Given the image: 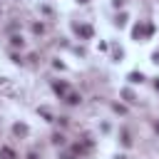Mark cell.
I'll list each match as a JSON object with an SVG mask.
<instances>
[{
	"label": "cell",
	"mask_w": 159,
	"mask_h": 159,
	"mask_svg": "<svg viewBox=\"0 0 159 159\" xmlns=\"http://www.w3.org/2000/svg\"><path fill=\"white\" fill-rule=\"evenodd\" d=\"M129 80H132V82H142L144 77H142V75H137V72H132V75H129Z\"/></svg>",
	"instance_id": "277c9868"
},
{
	"label": "cell",
	"mask_w": 159,
	"mask_h": 159,
	"mask_svg": "<svg viewBox=\"0 0 159 159\" xmlns=\"http://www.w3.org/2000/svg\"><path fill=\"white\" fill-rule=\"evenodd\" d=\"M77 32L82 35V37H92V28H87V25H82V28H77Z\"/></svg>",
	"instance_id": "6da1fadb"
},
{
	"label": "cell",
	"mask_w": 159,
	"mask_h": 159,
	"mask_svg": "<svg viewBox=\"0 0 159 159\" xmlns=\"http://www.w3.org/2000/svg\"><path fill=\"white\" fill-rule=\"evenodd\" d=\"M67 102H70V105H77L80 97H77V94H67Z\"/></svg>",
	"instance_id": "5b68a950"
},
{
	"label": "cell",
	"mask_w": 159,
	"mask_h": 159,
	"mask_svg": "<svg viewBox=\"0 0 159 159\" xmlns=\"http://www.w3.org/2000/svg\"><path fill=\"white\" fill-rule=\"evenodd\" d=\"M55 90H57L60 94H65V92H67V85H65V82H55Z\"/></svg>",
	"instance_id": "7a4b0ae2"
},
{
	"label": "cell",
	"mask_w": 159,
	"mask_h": 159,
	"mask_svg": "<svg viewBox=\"0 0 159 159\" xmlns=\"http://www.w3.org/2000/svg\"><path fill=\"white\" fill-rule=\"evenodd\" d=\"M15 132H17V134H28V127H25V124H15Z\"/></svg>",
	"instance_id": "3957f363"
},
{
	"label": "cell",
	"mask_w": 159,
	"mask_h": 159,
	"mask_svg": "<svg viewBox=\"0 0 159 159\" xmlns=\"http://www.w3.org/2000/svg\"><path fill=\"white\" fill-rule=\"evenodd\" d=\"M13 40V45H20V47H23V37H20V35H15V37H10Z\"/></svg>",
	"instance_id": "8992f818"
},
{
	"label": "cell",
	"mask_w": 159,
	"mask_h": 159,
	"mask_svg": "<svg viewBox=\"0 0 159 159\" xmlns=\"http://www.w3.org/2000/svg\"><path fill=\"white\" fill-rule=\"evenodd\" d=\"M80 3H87V0H80Z\"/></svg>",
	"instance_id": "52a82bcc"
}]
</instances>
